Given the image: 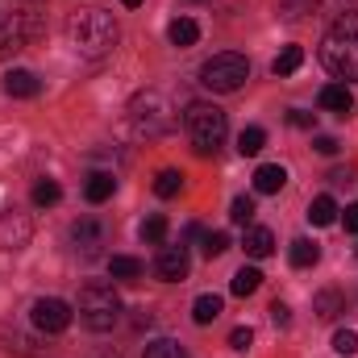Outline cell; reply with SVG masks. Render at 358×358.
I'll list each match as a JSON object with an SVG mask.
<instances>
[{"label": "cell", "instance_id": "24", "mask_svg": "<svg viewBox=\"0 0 358 358\" xmlns=\"http://www.w3.org/2000/svg\"><path fill=\"white\" fill-rule=\"evenodd\" d=\"M267 146V129H259V125H246L242 134H238V150L242 155H259Z\"/></svg>", "mask_w": 358, "mask_h": 358}, {"label": "cell", "instance_id": "5", "mask_svg": "<svg viewBox=\"0 0 358 358\" xmlns=\"http://www.w3.org/2000/svg\"><path fill=\"white\" fill-rule=\"evenodd\" d=\"M183 125H187V138H192L196 155H217L225 134H229V121H225V113L217 104H192Z\"/></svg>", "mask_w": 358, "mask_h": 358}, {"label": "cell", "instance_id": "36", "mask_svg": "<svg viewBox=\"0 0 358 358\" xmlns=\"http://www.w3.org/2000/svg\"><path fill=\"white\" fill-rule=\"evenodd\" d=\"M287 121H292L296 129H313V113H304V108H292V113H287Z\"/></svg>", "mask_w": 358, "mask_h": 358}, {"label": "cell", "instance_id": "38", "mask_svg": "<svg viewBox=\"0 0 358 358\" xmlns=\"http://www.w3.org/2000/svg\"><path fill=\"white\" fill-rule=\"evenodd\" d=\"M317 4H325V8H334V13H350V8H358V0H317Z\"/></svg>", "mask_w": 358, "mask_h": 358}, {"label": "cell", "instance_id": "33", "mask_svg": "<svg viewBox=\"0 0 358 358\" xmlns=\"http://www.w3.org/2000/svg\"><path fill=\"white\" fill-rule=\"evenodd\" d=\"M250 342H255V329H250V325H238V329L229 334V346H234V350H250Z\"/></svg>", "mask_w": 358, "mask_h": 358}, {"label": "cell", "instance_id": "3", "mask_svg": "<svg viewBox=\"0 0 358 358\" xmlns=\"http://www.w3.org/2000/svg\"><path fill=\"white\" fill-rule=\"evenodd\" d=\"M125 121H129L134 138H159V134H167L176 125V113H171V100L163 92H142V96L129 100Z\"/></svg>", "mask_w": 358, "mask_h": 358}, {"label": "cell", "instance_id": "17", "mask_svg": "<svg viewBox=\"0 0 358 358\" xmlns=\"http://www.w3.org/2000/svg\"><path fill=\"white\" fill-rule=\"evenodd\" d=\"M113 192H117V179H113V171H92L88 183H84V196H88L92 204H104Z\"/></svg>", "mask_w": 358, "mask_h": 358}, {"label": "cell", "instance_id": "19", "mask_svg": "<svg viewBox=\"0 0 358 358\" xmlns=\"http://www.w3.org/2000/svg\"><path fill=\"white\" fill-rule=\"evenodd\" d=\"M300 63H304V50L300 46H283L279 55H275V63H271V71L283 80V76H296L300 71Z\"/></svg>", "mask_w": 358, "mask_h": 358}, {"label": "cell", "instance_id": "41", "mask_svg": "<svg viewBox=\"0 0 358 358\" xmlns=\"http://www.w3.org/2000/svg\"><path fill=\"white\" fill-rule=\"evenodd\" d=\"M121 4H125V8H138V4H142V0H121Z\"/></svg>", "mask_w": 358, "mask_h": 358}, {"label": "cell", "instance_id": "22", "mask_svg": "<svg viewBox=\"0 0 358 358\" xmlns=\"http://www.w3.org/2000/svg\"><path fill=\"white\" fill-rule=\"evenodd\" d=\"M155 192H159L163 200H171V196H179V192H183V171H176V167L159 171V176H155Z\"/></svg>", "mask_w": 358, "mask_h": 358}, {"label": "cell", "instance_id": "7", "mask_svg": "<svg viewBox=\"0 0 358 358\" xmlns=\"http://www.w3.org/2000/svg\"><path fill=\"white\" fill-rule=\"evenodd\" d=\"M38 34H42V21H38V17H29V13H13V17H4V21H0V59L25 50Z\"/></svg>", "mask_w": 358, "mask_h": 358}, {"label": "cell", "instance_id": "10", "mask_svg": "<svg viewBox=\"0 0 358 358\" xmlns=\"http://www.w3.org/2000/svg\"><path fill=\"white\" fill-rule=\"evenodd\" d=\"M71 242H76V250H80L84 259H96V255H100V246H104V229H100L92 217H84V221H76V225H71Z\"/></svg>", "mask_w": 358, "mask_h": 358}, {"label": "cell", "instance_id": "4", "mask_svg": "<svg viewBox=\"0 0 358 358\" xmlns=\"http://www.w3.org/2000/svg\"><path fill=\"white\" fill-rule=\"evenodd\" d=\"M80 321L88 325L92 334H108L121 321V300H117L113 283L92 279V283L80 287Z\"/></svg>", "mask_w": 358, "mask_h": 358}, {"label": "cell", "instance_id": "23", "mask_svg": "<svg viewBox=\"0 0 358 358\" xmlns=\"http://www.w3.org/2000/svg\"><path fill=\"white\" fill-rule=\"evenodd\" d=\"M259 283H263V275H259V267H242L238 275H234V296H255L259 292Z\"/></svg>", "mask_w": 358, "mask_h": 358}, {"label": "cell", "instance_id": "34", "mask_svg": "<svg viewBox=\"0 0 358 358\" xmlns=\"http://www.w3.org/2000/svg\"><path fill=\"white\" fill-rule=\"evenodd\" d=\"M196 4H208L213 13H238L246 0H196Z\"/></svg>", "mask_w": 358, "mask_h": 358}, {"label": "cell", "instance_id": "28", "mask_svg": "<svg viewBox=\"0 0 358 358\" xmlns=\"http://www.w3.org/2000/svg\"><path fill=\"white\" fill-rule=\"evenodd\" d=\"M4 342H8V350H17V355H29V358H38V355H42V346H38L34 338L17 334V329H13V334H4Z\"/></svg>", "mask_w": 358, "mask_h": 358}, {"label": "cell", "instance_id": "31", "mask_svg": "<svg viewBox=\"0 0 358 358\" xmlns=\"http://www.w3.org/2000/svg\"><path fill=\"white\" fill-rule=\"evenodd\" d=\"M334 350H338L342 358L358 355V334L355 329H338V334H334Z\"/></svg>", "mask_w": 358, "mask_h": 358}, {"label": "cell", "instance_id": "37", "mask_svg": "<svg viewBox=\"0 0 358 358\" xmlns=\"http://www.w3.org/2000/svg\"><path fill=\"white\" fill-rule=\"evenodd\" d=\"M313 146H317V155H338V138H329V134H321Z\"/></svg>", "mask_w": 358, "mask_h": 358}, {"label": "cell", "instance_id": "9", "mask_svg": "<svg viewBox=\"0 0 358 358\" xmlns=\"http://www.w3.org/2000/svg\"><path fill=\"white\" fill-rule=\"evenodd\" d=\"M155 271H159V279H167V283H183L187 271H192V259H187L183 246H163L159 259H155Z\"/></svg>", "mask_w": 358, "mask_h": 358}, {"label": "cell", "instance_id": "11", "mask_svg": "<svg viewBox=\"0 0 358 358\" xmlns=\"http://www.w3.org/2000/svg\"><path fill=\"white\" fill-rule=\"evenodd\" d=\"M321 108L334 113V117H350L355 113V92L346 88V84H325L321 88Z\"/></svg>", "mask_w": 358, "mask_h": 358}, {"label": "cell", "instance_id": "8", "mask_svg": "<svg viewBox=\"0 0 358 358\" xmlns=\"http://www.w3.org/2000/svg\"><path fill=\"white\" fill-rule=\"evenodd\" d=\"M34 325L42 329V334H63L67 325H71V304L67 300H59V296H42V300H34Z\"/></svg>", "mask_w": 358, "mask_h": 358}, {"label": "cell", "instance_id": "25", "mask_svg": "<svg viewBox=\"0 0 358 358\" xmlns=\"http://www.w3.org/2000/svg\"><path fill=\"white\" fill-rule=\"evenodd\" d=\"M63 200V187L55 183V179H38L34 183V204L38 208H50V204H59Z\"/></svg>", "mask_w": 358, "mask_h": 358}, {"label": "cell", "instance_id": "13", "mask_svg": "<svg viewBox=\"0 0 358 358\" xmlns=\"http://www.w3.org/2000/svg\"><path fill=\"white\" fill-rule=\"evenodd\" d=\"M313 308H317V317H321V321H338V317L346 313V300H342V292L325 287V292H317V296H313Z\"/></svg>", "mask_w": 358, "mask_h": 358}, {"label": "cell", "instance_id": "16", "mask_svg": "<svg viewBox=\"0 0 358 358\" xmlns=\"http://www.w3.org/2000/svg\"><path fill=\"white\" fill-rule=\"evenodd\" d=\"M283 183H287V171H283L279 163H263V167L255 171V192H263V196H275Z\"/></svg>", "mask_w": 358, "mask_h": 358}, {"label": "cell", "instance_id": "14", "mask_svg": "<svg viewBox=\"0 0 358 358\" xmlns=\"http://www.w3.org/2000/svg\"><path fill=\"white\" fill-rule=\"evenodd\" d=\"M167 38H171V46L187 50V46H196V42H200V25H196L192 17H176V21L167 25Z\"/></svg>", "mask_w": 358, "mask_h": 358}, {"label": "cell", "instance_id": "29", "mask_svg": "<svg viewBox=\"0 0 358 358\" xmlns=\"http://www.w3.org/2000/svg\"><path fill=\"white\" fill-rule=\"evenodd\" d=\"M229 217H234L238 225H250V221H255V196H238V200L229 204Z\"/></svg>", "mask_w": 358, "mask_h": 358}, {"label": "cell", "instance_id": "12", "mask_svg": "<svg viewBox=\"0 0 358 358\" xmlns=\"http://www.w3.org/2000/svg\"><path fill=\"white\" fill-rule=\"evenodd\" d=\"M221 313H225V300H221L217 292H204V296H196V304H192V321H196V325H213Z\"/></svg>", "mask_w": 358, "mask_h": 358}, {"label": "cell", "instance_id": "1", "mask_svg": "<svg viewBox=\"0 0 358 358\" xmlns=\"http://www.w3.org/2000/svg\"><path fill=\"white\" fill-rule=\"evenodd\" d=\"M321 63L338 80H358V8L338 13V21L321 42Z\"/></svg>", "mask_w": 358, "mask_h": 358}, {"label": "cell", "instance_id": "15", "mask_svg": "<svg viewBox=\"0 0 358 358\" xmlns=\"http://www.w3.org/2000/svg\"><path fill=\"white\" fill-rule=\"evenodd\" d=\"M4 92L13 100H29V96H38V76L34 71H8L4 76Z\"/></svg>", "mask_w": 358, "mask_h": 358}, {"label": "cell", "instance_id": "40", "mask_svg": "<svg viewBox=\"0 0 358 358\" xmlns=\"http://www.w3.org/2000/svg\"><path fill=\"white\" fill-rule=\"evenodd\" d=\"M329 179H334V183H355V167H338Z\"/></svg>", "mask_w": 358, "mask_h": 358}, {"label": "cell", "instance_id": "21", "mask_svg": "<svg viewBox=\"0 0 358 358\" xmlns=\"http://www.w3.org/2000/svg\"><path fill=\"white\" fill-rule=\"evenodd\" d=\"M308 221H313V225H334V221H338V204H334V196H317V200L308 204Z\"/></svg>", "mask_w": 358, "mask_h": 358}, {"label": "cell", "instance_id": "32", "mask_svg": "<svg viewBox=\"0 0 358 358\" xmlns=\"http://www.w3.org/2000/svg\"><path fill=\"white\" fill-rule=\"evenodd\" d=\"M225 250H229V234H221V229L217 234H204V255L208 259H221Z\"/></svg>", "mask_w": 358, "mask_h": 358}, {"label": "cell", "instance_id": "35", "mask_svg": "<svg viewBox=\"0 0 358 358\" xmlns=\"http://www.w3.org/2000/svg\"><path fill=\"white\" fill-rule=\"evenodd\" d=\"M271 321H275V325H292V308H287L283 300H275V304H271Z\"/></svg>", "mask_w": 358, "mask_h": 358}, {"label": "cell", "instance_id": "39", "mask_svg": "<svg viewBox=\"0 0 358 358\" xmlns=\"http://www.w3.org/2000/svg\"><path fill=\"white\" fill-rule=\"evenodd\" d=\"M342 221H346V229H350V234H358V204H346Z\"/></svg>", "mask_w": 358, "mask_h": 358}, {"label": "cell", "instance_id": "18", "mask_svg": "<svg viewBox=\"0 0 358 358\" xmlns=\"http://www.w3.org/2000/svg\"><path fill=\"white\" fill-rule=\"evenodd\" d=\"M287 259H292V267H317V259H321V246L317 242H308V238H296L292 242V250H287Z\"/></svg>", "mask_w": 358, "mask_h": 358}, {"label": "cell", "instance_id": "2", "mask_svg": "<svg viewBox=\"0 0 358 358\" xmlns=\"http://www.w3.org/2000/svg\"><path fill=\"white\" fill-rule=\"evenodd\" d=\"M67 38H71V46H76L84 59H104V55L117 46L121 29H117V21H113L104 8H80V13L67 21Z\"/></svg>", "mask_w": 358, "mask_h": 358}, {"label": "cell", "instance_id": "20", "mask_svg": "<svg viewBox=\"0 0 358 358\" xmlns=\"http://www.w3.org/2000/svg\"><path fill=\"white\" fill-rule=\"evenodd\" d=\"M242 246H246L250 259H267L271 250H275V238H271V229L259 225V229H246V242H242Z\"/></svg>", "mask_w": 358, "mask_h": 358}, {"label": "cell", "instance_id": "27", "mask_svg": "<svg viewBox=\"0 0 358 358\" xmlns=\"http://www.w3.org/2000/svg\"><path fill=\"white\" fill-rule=\"evenodd\" d=\"M167 238V217L163 213H155V217H146L142 221V242H150V246H159Z\"/></svg>", "mask_w": 358, "mask_h": 358}, {"label": "cell", "instance_id": "6", "mask_svg": "<svg viewBox=\"0 0 358 358\" xmlns=\"http://www.w3.org/2000/svg\"><path fill=\"white\" fill-rule=\"evenodd\" d=\"M246 80H250V63H246V55H234V50L213 55V59L200 67V84L208 92H221V96L238 92Z\"/></svg>", "mask_w": 358, "mask_h": 358}, {"label": "cell", "instance_id": "30", "mask_svg": "<svg viewBox=\"0 0 358 358\" xmlns=\"http://www.w3.org/2000/svg\"><path fill=\"white\" fill-rule=\"evenodd\" d=\"M142 358H183V350H179V342H171V338H159V342L146 346Z\"/></svg>", "mask_w": 358, "mask_h": 358}, {"label": "cell", "instance_id": "26", "mask_svg": "<svg viewBox=\"0 0 358 358\" xmlns=\"http://www.w3.org/2000/svg\"><path fill=\"white\" fill-rule=\"evenodd\" d=\"M108 275H113V279H138V275H142V263L129 259V255H113V259H108Z\"/></svg>", "mask_w": 358, "mask_h": 358}]
</instances>
